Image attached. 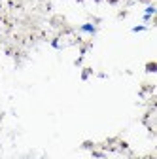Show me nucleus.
<instances>
[{"label":"nucleus","instance_id":"7ed1b4c3","mask_svg":"<svg viewBox=\"0 0 157 159\" xmlns=\"http://www.w3.org/2000/svg\"><path fill=\"white\" fill-rule=\"evenodd\" d=\"M95 2H99V0H95Z\"/></svg>","mask_w":157,"mask_h":159},{"label":"nucleus","instance_id":"20e7f679","mask_svg":"<svg viewBox=\"0 0 157 159\" xmlns=\"http://www.w3.org/2000/svg\"><path fill=\"white\" fill-rule=\"evenodd\" d=\"M144 2H148V0H144Z\"/></svg>","mask_w":157,"mask_h":159},{"label":"nucleus","instance_id":"f257e3e1","mask_svg":"<svg viewBox=\"0 0 157 159\" xmlns=\"http://www.w3.org/2000/svg\"><path fill=\"white\" fill-rule=\"evenodd\" d=\"M148 72H155V63H148Z\"/></svg>","mask_w":157,"mask_h":159},{"label":"nucleus","instance_id":"f03ea898","mask_svg":"<svg viewBox=\"0 0 157 159\" xmlns=\"http://www.w3.org/2000/svg\"><path fill=\"white\" fill-rule=\"evenodd\" d=\"M108 2H110V4H115V2H117V0H108Z\"/></svg>","mask_w":157,"mask_h":159}]
</instances>
